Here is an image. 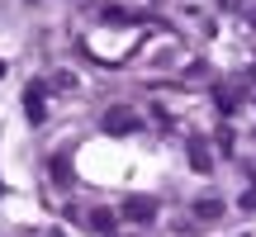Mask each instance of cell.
Instances as JSON below:
<instances>
[{
    "instance_id": "7a4b0ae2",
    "label": "cell",
    "mask_w": 256,
    "mask_h": 237,
    "mask_svg": "<svg viewBox=\"0 0 256 237\" xmlns=\"http://www.w3.org/2000/svg\"><path fill=\"white\" fill-rule=\"evenodd\" d=\"M104 128H110V133H133V128H138V118L128 114L124 104H114V110L104 114Z\"/></svg>"
},
{
    "instance_id": "277c9868",
    "label": "cell",
    "mask_w": 256,
    "mask_h": 237,
    "mask_svg": "<svg viewBox=\"0 0 256 237\" xmlns=\"http://www.w3.org/2000/svg\"><path fill=\"white\" fill-rule=\"evenodd\" d=\"M24 104H28V124H43V114H48V110H43V86H38V81L28 86Z\"/></svg>"
},
{
    "instance_id": "6da1fadb",
    "label": "cell",
    "mask_w": 256,
    "mask_h": 237,
    "mask_svg": "<svg viewBox=\"0 0 256 237\" xmlns=\"http://www.w3.org/2000/svg\"><path fill=\"white\" fill-rule=\"evenodd\" d=\"M152 214H156V200H142V194L124 200V218H133V223H152Z\"/></svg>"
},
{
    "instance_id": "3957f363",
    "label": "cell",
    "mask_w": 256,
    "mask_h": 237,
    "mask_svg": "<svg viewBox=\"0 0 256 237\" xmlns=\"http://www.w3.org/2000/svg\"><path fill=\"white\" fill-rule=\"evenodd\" d=\"M86 228H90L95 237H114V214L110 209H90L86 214Z\"/></svg>"
},
{
    "instance_id": "5b68a950",
    "label": "cell",
    "mask_w": 256,
    "mask_h": 237,
    "mask_svg": "<svg viewBox=\"0 0 256 237\" xmlns=\"http://www.w3.org/2000/svg\"><path fill=\"white\" fill-rule=\"evenodd\" d=\"M194 214H200L204 223H214V218L223 214V204H218V200H200V204H194Z\"/></svg>"
}]
</instances>
